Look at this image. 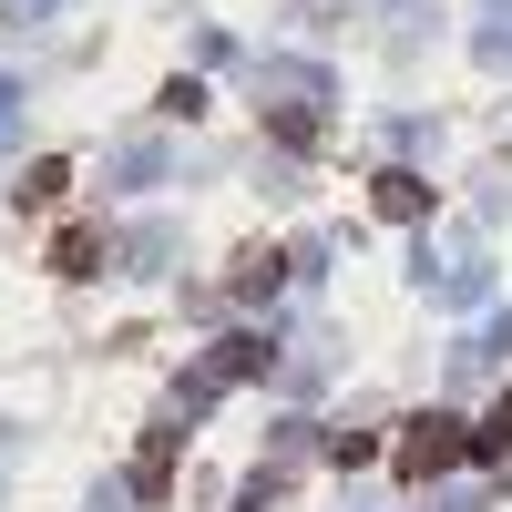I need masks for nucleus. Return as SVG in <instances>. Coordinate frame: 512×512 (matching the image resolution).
Segmentation results:
<instances>
[{"mask_svg":"<svg viewBox=\"0 0 512 512\" xmlns=\"http://www.w3.org/2000/svg\"><path fill=\"white\" fill-rule=\"evenodd\" d=\"M451 451H461V431H451V420H420V441H410V472H441Z\"/></svg>","mask_w":512,"mask_h":512,"instance_id":"nucleus-1","label":"nucleus"}]
</instances>
